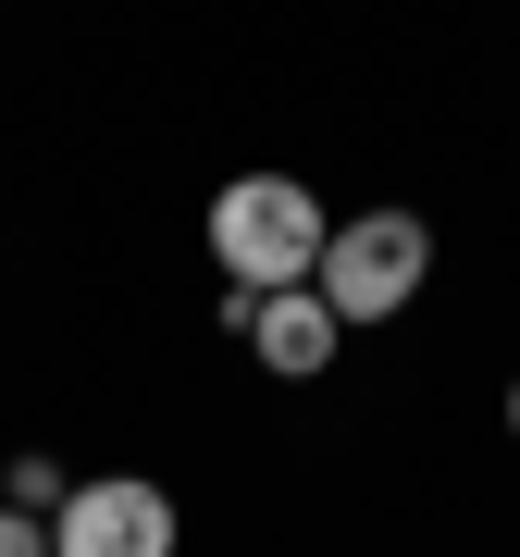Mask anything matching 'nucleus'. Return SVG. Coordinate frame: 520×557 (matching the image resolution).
Masks as SVG:
<instances>
[{"label":"nucleus","instance_id":"nucleus-7","mask_svg":"<svg viewBox=\"0 0 520 557\" xmlns=\"http://www.w3.org/2000/svg\"><path fill=\"white\" fill-rule=\"evenodd\" d=\"M508 434H520V384H508Z\"/></svg>","mask_w":520,"mask_h":557},{"label":"nucleus","instance_id":"nucleus-1","mask_svg":"<svg viewBox=\"0 0 520 557\" xmlns=\"http://www.w3.org/2000/svg\"><path fill=\"white\" fill-rule=\"evenodd\" d=\"M322 236H335V211L310 199L298 174H236V186H211V260H223V285H310L322 273Z\"/></svg>","mask_w":520,"mask_h":557},{"label":"nucleus","instance_id":"nucleus-6","mask_svg":"<svg viewBox=\"0 0 520 557\" xmlns=\"http://www.w3.org/2000/svg\"><path fill=\"white\" fill-rule=\"evenodd\" d=\"M0 557H50V520L38 508H0Z\"/></svg>","mask_w":520,"mask_h":557},{"label":"nucleus","instance_id":"nucleus-4","mask_svg":"<svg viewBox=\"0 0 520 557\" xmlns=\"http://www.w3.org/2000/svg\"><path fill=\"white\" fill-rule=\"evenodd\" d=\"M223 335H248L260 372L310 384L322 359L347 347V322H335V298H322V285H273V298H260V285H223Z\"/></svg>","mask_w":520,"mask_h":557},{"label":"nucleus","instance_id":"nucleus-2","mask_svg":"<svg viewBox=\"0 0 520 557\" xmlns=\"http://www.w3.org/2000/svg\"><path fill=\"white\" fill-rule=\"evenodd\" d=\"M421 273H434V223L421 211H360V223H335L322 236V298H335V322L360 335V322H397L421 298Z\"/></svg>","mask_w":520,"mask_h":557},{"label":"nucleus","instance_id":"nucleus-5","mask_svg":"<svg viewBox=\"0 0 520 557\" xmlns=\"http://www.w3.org/2000/svg\"><path fill=\"white\" fill-rule=\"evenodd\" d=\"M62 496H75V483H62V458H50V446H13V458H0V508L62 520Z\"/></svg>","mask_w":520,"mask_h":557},{"label":"nucleus","instance_id":"nucleus-3","mask_svg":"<svg viewBox=\"0 0 520 557\" xmlns=\"http://www.w3.org/2000/svg\"><path fill=\"white\" fill-rule=\"evenodd\" d=\"M186 545V520L174 496H161L149 471H100V483H75L50 520V557H174Z\"/></svg>","mask_w":520,"mask_h":557}]
</instances>
